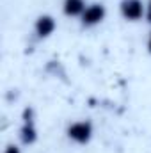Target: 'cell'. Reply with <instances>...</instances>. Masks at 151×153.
Instances as JSON below:
<instances>
[{
	"mask_svg": "<svg viewBox=\"0 0 151 153\" xmlns=\"http://www.w3.org/2000/svg\"><path fill=\"white\" fill-rule=\"evenodd\" d=\"M20 141L25 146H30L38 141V128H36V117H34V109L25 107L21 114V126H20Z\"/></svg>",
	"mask_w": 151,
	"mask_h": 153,
	"instance_id": "1",
	"label": "cell"
},
{
	"mask_svg": "<svg viewBox=\"0 0 151 153\" xmlns=\"http://www.w3.org/2000/svg\"><path fill=\"white\" fill-rule=\"evenodd\" d=\"M66 134H68V139L73 141L75 144H87L91 139H93V123L87 121V119H82V121H73L68 128H66Z\"/></svg>",
	"mask_w": 151,
	"mask_h": 153,
	"instance_id": "2",
	"label": "cell"
},
{
	"mask_svg": "<svg viewBox=\"0 0 151 153\" xmlns=\"http://www.w3.org/2000/svg\"><path fill=\"white\" fill-rule=\"evenodd\" d=\"M119 11L121 16L128 22H139L146 16V5L142 0H121Z\"/></svg>",
	"mask_w": 151,
	"mask_h": 153,
	"instance_id": "3",
	"label": "cell"
},
{
	"mask_svg": "<svg viewBox=\"0 0 151 153\" xmlns=\"http://www.w3.org/2000/svg\"><path fill=\"white\" fill-rule=\"evenodd\" d=\"M105 16H107V9H105L103 4H91V5L85 7L84 14L80 16L82 27H85V29L96 27V25H100L105 20Z\"/></svg>",
	"mask_w": 151,
	"mask_h": 153,
	"instance_id": "4",
	"label": "cell"
},
{
	"mask_svg": "<svg viewBox=\"0 0 151 153\" xmlns=\"http://www.w3.org/2000/svg\"><path fill=\"white\" fill-rule=\"evenodd\" d=\"M57 29V23H55V18L50 16V14H41L38 16L36 23H34V32L39 39H46L50 38Z\"/></svg>",
	"mask_w": 151,
	"mask_h": 153,
	"instance_id": "5",
	"label": "cell"
},
{
	"mask_svg": "<svg viewBox=\"0 0 151 153\" xmlns=\"http://www.w3.org/2000/svg\"><path fill=\"white\" fill-rule=\"evenodd\" d=\"M62 11L70 18L82 16L84 11H85V0H64L62 2Z\"/></svg>",
	"mask_w": 151,
	"mask_h": 153,
	"instance_id": "6",
	"label": "cell"
},
{
	"mask_svg": "<svg viewBox=\"0 0 151 153\" xmlns=\"http://www.w3.org/2000/svg\"><path fill=\"white\" fill-rule=\"evenodd\" d=\"M4 153H21V152H20V148H18L16 144H7L5 150H4Z\"/></svg>",
	"mask_w": 151,
	"mask_h": 153,
	"instance_id": "7",
	"label": "cell"
},
{
	"mask_svg": "<svg viewBox=\"0 0 151 153\" xmlns=\"http://www.w3.org/2000/svg\"><path fill=\"white\" fill-rule=\"evenodd\" d=\"M146 20L151 23V0H148V4H146Z\"/></svg>",
	"mask_w": 151,
	"mask_h": 153,
	"instance_id": "8",
	"label": "cell"
},
{
	"mask_svg": "<svg viewBox=\"0 0 151 153\" xmlns=\"http://www.w3.org/2000/svg\"><path fill=\"white\" fill-rule=\"evenodd\" d=\"M148 52L151 53V32H150V38H148Z\"/></svg>",
	"mask_w": 151,
	"mask_h": 153,
	"instance_id": "9",
	"label": "cell"
}]
</instances>
